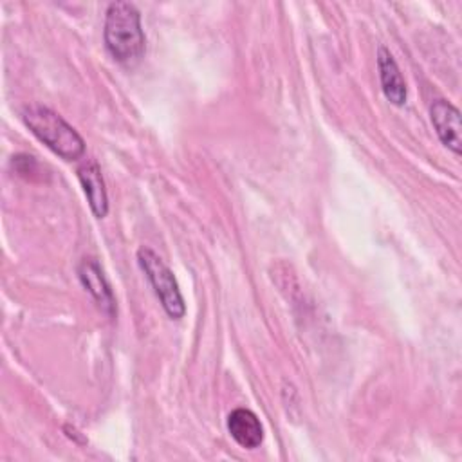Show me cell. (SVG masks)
I'll use <instances>...</instances> for the list:
<instances>
[{
    "label": "cell",
    "mask_w": 462,
    "mask_h": 462,
    "mask_svg": "<svg viewBox=\"0 0 462 462\" xmlns=\"http://www.w3.org/2000/svg\"><path fill=\"white\" fill-rule=\"evenodd\" d=\"M103 40L112 60L125 67H132L143 58L146 36L141 25V13L132 2L116 0L108 4L105 13Z\"/></svg>",
    "instance_id": "cell-1"
},
{
    "label": "cell",
    "mask_w": 462,
    "mask_h": 462,
    "mask_svg": "<svg viewBox=\"0 0 462 462\" xmlns=\"http://www.w3.org/2000/svg\"><path fill=\"white\" fill-rule=\"evenodd\" d=\"M22 119L32 135L63 161H78L83 157V137L58 112L43 105H27L22 108Z\"/></svg>",
    "instance_id": "cell-2"
},
{
    "label": "cell",
    "mask_w": 462,
    "mask_h": 462,
    "mask_svg": "<svg viewBox=\"0 0 462 462\" xmlns=\"http://www.w3.org/2000/svg\"><path fill=\"white\" fill-rule=\"evenodd\" d=\"M137 262L152 283L162 309L171 319H180L186 314V303L180 294L179 283L171 273V269L162 262V258L148 247H141L137 251Z\"/></svg>",
    "instance_id": "cell-3"
},
{
    "label": "cell",
    "mask_w": 462,
    "mask_h": 462,
    "mask_svg": "<svg viewBox=\"0 0 462 462\" xmlns=\"http://www.w3.org/2000/svg\"><path fill=\"white\" fill-rule=\"evenodd\" d=\"M430 119L440 143L458 157L462 152L460 110L453 103L439 97L430 105Z\"/></svg>",
    "instance_id": "cell-4"
},
{
    "label": "cell",
    "mask_w": 462,
    "mask_h": 462,
    "mask_svg": "<svg viewBox=\"0 0 462 462\" xmlns=\"http://www.w3.org/2000/svg\"><path fill=\"white\" fill-rule=\"evenodd\" d=\"M78 274H79L83 287L90 292V296L94 298L97 307L106 316L112 318L116 314V298H114L110 283L106 282L99 263L94 258H85L78 267Z\"/></svg>",
    "instance_id": "cell-5"
},
{
    "label": "cell",
    "mask_w": 462,
    "mask_h": 462,
    "mask_svg": "<svg viewBox=\"0 0 462 462\" xmlns=\"http://www.w3.org/2000/svg\"><path fill=\"white\" fill-rule=\"evenodd\" d=\"M377 69H379V81H381L384 97L392 105L402 106L408 97L406 83H404V78L401 74L397 61L390 54V51L383 45L377 49Z\"/></svg>",
    "instance_id": "cell-6"
},
{
    "label": "cell",
    "mask_w": 462,
    "mask_h": 462,
    "mask_svg": "<svg viewBox=\"0 0 462 462\" xmlns=\"http://www.w3.org/2000/svg\"><path fill=\"white\" fill-rule=\"evenodd\" d=\"M227 431L245 449H254L263 440V426L256 413L247 408H235L227 415Z\"/></svg>",
    "instance_id": "cell-7"
},
{
    "label": "cell",
    "mask_w": 462,
    "mask_h": 462,
    "mask_svg": "<svg viewBox=\"0 0 462 462\" xmlns=\"http://www.w3.org/2000/svg\"><path fill=\"white\" fill-rule=\"evenodd\" d=\"M78 179L81 182V188L85 191V197L88 200L92 213L97 218H105L108 213V197H106L105 180L97 162L87 161L85 164H81L78 168Z\"/></svg>",
    "instance_id": "cell-8"
}]
</instances>
